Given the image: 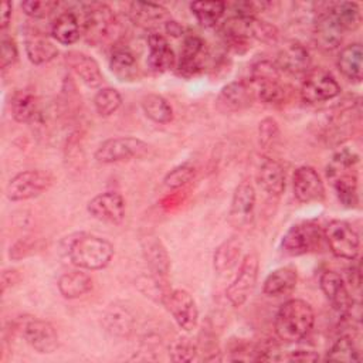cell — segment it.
I'll list each match as a JSON object with an SVG mask.
<instances>
[{"label": "cell", "mask_w": 363, "mask_h": 363, "mask_svg": "<svg viewBox=\"0 0 363 363\" xmlns=\"http://www.w3.org/2000/svg\"><path fill=\"white\" fill-rule=\"evenodd\" d=\"M337 79L323 68H311L301 84V99L306 104L315 105L335 99L340 94Z\"/></svg>", "instance_id": "30bf717a"}, {"label": "cell", "mask_w": 363, "mask_h": 363, "mask_svg": "<svg viewBox=\"0 0 363 363\" xmlns=\"http://www.w3.org/2000/svg\"><path fill=\"white\" fill-rule=\"evenodd\" d=\"M251 82H265V81H281V71L277 64L271 60H258L251 65L250 69Z\"/></svg>", "instance_id": "7bdbcfd3"}, {"label": "cell", "mask_w": 363, "mask_h": 363, "mask_svg": "<svg viewBox=\"0 0 363 363\" xmlns=\"http://www.w3.org/2000/svg\"><path fill=\"white\" fill-rule=\"evenodd\" d=\"M143 113L156 123H169L173 119V108L166 98L157 94H147L142 98Z\"/></svg>", "instance_id": "74e56055"}, {"label": "cell", "mask_w": 363, "mask_h": 363, "mask_svg": "<svg viewBox=\"0 0 363 363\" xmlns=\"http://www.w3.org/2000/svg\"><path fill=\"white\" fill-rule=\"evenodd\" d=\"M298 282V272L294 267L285 265L271 271L264 279L262 291L268 296H281L289 294Z\"/></svg>", "instance_id": "f546056e"}, {"label": "cell", "mask_w": 363, "mask_h": 363, "mask_svg": "<svg viewBox=\"0 0 363 363\" xmlns=\"http://www.w3.org/2000/svg\"><path fill=\"white\" fill-rule=\"evenodd\" d=\"M24 50L27 58L35 65L50 62L58 55L57 45L41 33L27 34L24 40Z\"/></svg>", "instance_id": "4dcf8cb0"}, {"label": "cell", "mask_w": 363, "mask_h": 363, "mask_svg": "<svg viewBox=\"0 0 363 363\" xmlns=\"http://www.w3.org/2000/svg\"><path fill=\"white\" fill-rule=\"evenodd\" d=\"M102 323L105 330H108L111 335L118 337H128L133 329L135 320L126 308L122 305H112L105 311Z\"/></svg>", "instance_id": "836d02e7"}, {"label": "cell", "mask_w": 363, "mask_h": 363, "mask_svg": "<svg viewBox=\"0 0 363 363\" xmlns=\"http://www.w3.org/2000/svg\"><path fill=\"white\" fill-rule=\"evenodd\" d=\"M323 238V230L315 221H299L292 224L281 240V250L291 257L315 251Z\"/></svg>", "instance_id": "52a82bcc"}, {"label": "cell", "mask_w": 363, "mask_h": 363, "mask_svg": "<svg viewBox=\"0 0 363 363\" xmlns=\"http://www.w3.org/2000/svg\"><path fill=\"white\" fill-rule=\"evenodd\" d=\"M18 58V50L17 44L10 37L1 38V55H0V67L1 69H6L7 67H11Z\"/></svg>", "instance_id": "c3c4849f"}, {"label": "cell", "mask_w": 363, "mask_h": 363, "mask_svg": "<svg viewBox=\"0 0 363 363\" xmlns=\"http://www.w3.org/2000/svg\"><path fill=\"white\" fill-rule=\"evenodd\" d=\"M329 10L340 24L343 31H356L362 24L360 7L354 1L330 3Z\"/></svg>", "instance_id": "d590c367"}, {"label": "cell", "mask_w": 363, "mask_h": 363, "mask_svg": "<svg viewBox=\"0 0 363 363\" xmlns=\"http://www.w3.org/2000/svg\"><path fill=\"white\" fill-rule=\"evenodd\" d=\"M224 38L257 40L264 44H275L279 38L278 28L268 21L252 16H231L221 24Z\"/></svg>", "instance_id": "5b68a950"}, {"label": "cell", "mask_w": 363, "mask_h": 363, "mask_svg": "<svg viewBox=\"0 0 363 363\" xmlns=\"http://www.w3.org/2000/svg\"><path fill=\"white\" fill-rule=\"evenodd\" d=\"M257 182L267 194L274 197L281 196L286 186V173L284 166L275 159L265 157L258 167Z\"/></svg>", "instance_id": "4316f807"}, {"label": "cell", "mask_w": 363, "mask_h": 363, "mask_svg": "<svg viewBox=\"0 0 363 363\" xmlns=\"http://www.w3.org/2000/svg\"><path fill=\"white\" fill-rule=\"evenodd\" d=\"M20 6L26 16L41 20L54 13L58 9L60 3L55 0H26Z\"/></svg>", "instance_id": "bcb514c9"}, {"label": "cell", "mask_w": 363, "mask_h": 363, "mask_svg": "<svg viewBox=\"0 0 363 363\" xmlns=\"http://www.w3.org/2000/svg\"><path fill=\"white\" fill-rule=\"evenodd\" d=\"M10 111L14 121L20 123L31 122L38 115V99L30 89H17L10 99Z\"/></svg>", "instance_id": "d6a6232c"}, {"label": "cell", "mask_w": 363, "mask_h": 363, "mask_svg": "<svg viewBox=\"0 0 363 363\" xmlns=\"http://www.w3.org/2000/svg\"><path fill=\"white\" fill-rule=\"evenodd\" d=\"M109 68L119 81H132L136 78L138 64L135 55L126 48H116L109 60Z\"/></svg>", "instance_id": "8d00e7d4"}, {"label": "cell", "mask_w": 363, "mask_h": 363, "mask_svg": "<svg viewBox=\"0 0 363 363\" xmlns=\"http://www.w3.org/2000/svg\"><path fill=\"white\" fill-rule=\"evenodd\" d=\"M142 255L152 275L166 279L170 271V257L166 247L156 235H147L140 241Z\"/></svg>", "instance_id": "484cf974"}, {"label": "cell", "mask_w": 363, "mask_h": 363, "mask_svg": "<svg viewBox=\"0 0 363 363\" xmlns=\"http://www.w3.org/2000/svg\"><path fill=\"white\" fill-rule=\"evenodd\" d=\"M149 145L135 136H119L104 140L95 150L94 157L104 164L128 162L147 153Z\"/></svg>", "instance_id": "9c48e42d"}, {"label": "cell", "mask_w": 363, "mask_h": 363, "mask_svg": "<svg viewBox=\"0 0 363 363\" xmlns=\"http://www.w3.org/2000/svg\"><path fill=\"white\" fill-rule=\"evenodd\" d=\"M343 28L336 21L329 10H322L318 13L313 23V41L318 48L323 51H333L340 47L343 41Z\"/></svg>", "instance_id": "ffe728a7"}, {"label": "cell", "mask_w": 363, "mask_h": 363, "mask_svg": "<svg viewBox=\"0 0 363 363\" xmlns=\"http://www.w3.org/2000/svg\"><path fill=\"white\" fill-rule=\"evenodd\" d=\"M162 303L173 316L177 326L186 332L196 329L199 323V308L194 298L184 289H170Z\"/></svg>", "instance_id": "4fadbf2b"}, {"label": "cell", "mask_w": 363, "mask_h": 363, "mask_svg": "<svg viewBox=\"0 0 363 363\" xmlns=\"http://www.w3.org/2000/svg\"><path fill=\"white\" fill-rule=\"evenodd\" d=\"M122 105V95L118 89L112 86H102L96 91L94 96V106L98 115L111 116Z\"/></svg>", "instance_id": "b9f144b4"}, {"label": "cell", "mask_w": 363, "mask_h": 363, "mask_svg": "<svg viewBox=\"0 0 363 363\" xmlns=\"http://www.w3.org/2000/svg\"><path fill=\"white\" fill-rule=\"evenodd\" d=\"M82 34V24L72 11L60 13L51 23V35L52 38L62 44L71 45L79 40Z\"/></svg>", "instance_id": "f1b7e54d"}, {"label": "cell", "mask_w": 363, "mask_h": 363, "mask_svg": "<svg viewBox=\"0 0 363 363\" xmlns=\"http://www.w3.org/2000/svg\"><path fill=\"white\" fill-rule=\"evenodd\" d=\"M330 252L342 259L354 261L360 251V238L350 223L345 220H330L323 228Z\"/></svg>", "instance_id": "ba28073f"}, {"label": "cell", "mask_w": 363, "mask_h": 363, "mask_svg": "<svg viewBox=\"0 0 363 363\" xmlns=\"http://www.w3.org/2000/svg\"><path fill=\"white\" fill-rule=\"evenodd\" d=\"M241 250H242V242L238 237H231L228 240H225L224 242H221L213 255V265L214 269L218 274H224L231 271L241 255Z\"/></svg>", "instance_id": "e575fe53"}, {"label": "cell", "mask_w": 363, "mask_h": 363, "mask_svg": "<svg viewBox=\"0 0 363 363\" xmlns=\"http://www.w3.org/2000/svg\"><path fill=\"white\" fill-rule=\"evenodd\" d=\"M279 126L272 116L264 118L258 123V145L261 149H272L279 140Z\"/></svg>", "instance_id": "ee69618b"}, {"label": "cell", "mask_w": 363, "mask_h": 363, "mask_svg": "<svg viewBox=\"0 0 363 363\" xmlns=\"http://www.w3.org/2000/svg\"><path fill=\"white\" fill-rule=\"evenodd\" d=\"M337 68L350 82L360 84L363 78V48L360 43H352L343 47L337 55Z\"/></svg>", "instance_id": "83f0119b"}, {"label": "cell", "mask_w": 363, "mask_h": 363, "mask_svg": "<svg viewBox=\"0 0 363 363\" xmlns=\"http://www.w3.org/2000/svg\"><path fill=\"white\" fill-rule=\"evenodd\" d=\"M251 82V81H250ZM255 98L267 105H279L284 104L288 98V86L281 81H265V82H251Z\"/></svg>", "instance_id": "60d3db41"}, {"label": "cell", "mask_w": 363, "mask_h": 363, "mask_svg": "<svg viewBox=\"0 0 363 363\" xmlns=\"http://www.w3.org/2000/svg\"><path fill=\"white\" fill-rule=\"evenodd\" d=\"M54 183L48 170L28 169L13 176L6 186V197L10 201H24L45 193Z\"/></svg>", "instance_id": "8992f818"}, {"label": "cell", "mask_w": 363, "mask_h": 363, "mask_svg": "<svg viewBox=\"0 0 363 363\" xmlns=\"http://www.w3.org/2000/svg\"><path fill=\"white\" fill-rule=\"evenodd\" d=\"M82 13V35L89 44L101 45L116 34L119 21L106 3H86Z\"/></svg>", "instance_id": "277c9868"}, {"label": "cell", "mask_w": 363, "mask_h": 363, "mask_svg": "<svg viewBox=\"0 0 363 363\" xmlns=\"http://www.w3.org/2000/svg\"><path fill=\"white\" fill-rule=\"evenodd\" d=\"M204 54L206 44L203 38L191 33L184 34L179 61L176 62L179 74L183 77H193L197 72H200L203 68Z\"/></svg>", "instance_id": "44dd1931"}, {"label": "cell", "mask_w": 363, "mask_h": 363, "mask_svg": "<svg viewBox=\"0 0 363 363\" xmlns=\"http://www.w3.org/2000/svg\"><path fill=\"white\" fill-rule=\"evenodd\" d=\"M255 99V91L251 82L238 79L221 88L216 101V106L224 113L240 112L250 108Z\"/></svg>", "instance_id": "2e32d148"}, {"label": "cell", "mask_w": 363, "mask_h": 363, "mask_svg": "<svg viewBox=\"0 0 363 363\" xmlns=\"http://www.w3.org/2000/svg\"><path fill=\"white\" fill-rule=\"evenodd\" d=\"M164 31L166 34H169L170 37H184V28L180 23H177L176 20H169L166 24H164Z\"/></svg>", "instance_id": "db71d44e"}, {"label": "cell", "mask_w": 363, "mask_h": 363, "mask_svg": "<svg viewBox=\"0 0 363 363\" xmlns=\"http://www.w3.org/2000/svg\"><path fill=\"white\" fill-rule=\"evenodd\" d=\"M360 122V104L352 101V104L339 108L328 121L323 139L330 146H339L352 138Z\"/></svg>", "instance_id": "8fae6325"}, {"label": "cell", "mask_w": 363, "mask_h": 363, "mask_svg": "<svg viewBox=\"0 0 363 363\" xmlns=\"http://www.w3.org/2000/svg\"><path fill=\"white\" fill-rule=\"evenodd\" d=\"M94 286L92 278L79 269H72L64 272L58 281H57V288L60 294L67 298V299H77L88 294Z\"/></svg>", "instance_id": "1f68e13d"}, {"label": "cell", "mask_w": 363, "mask_h": 363, "mask_svg": "<svg viewBox=\"0 0 363 363\" xmlns=\"http://www.w3.org/2000/svg\"><path fill=\"white\" fill-rule=\"evenodd\" d=\"M20 272L16 268H7L1 272V292L4 294L7 288L14 286L20 281Z\"/></svg>", "instance_id": "f907efd6"}, {"label": "cell", "mask_w": 363, "mask_h": 363, "mask_svg": "<svg viewBox=\"0 0 363 363\" xmlns=\"http://www.w3.org/2000/svg\"><path fill=\"white\" fill-rule=\"evenodd\" d=\"M315 312L309 302L294 298L284 302L274 320L275 335L279 340L286 343H296L302 340L313 328Z\"/></svg>", "instance_id": "7a4b0ae2"}, {"label": "cell", "mask_w": 363, "mask_h": 363, "mask_svg": "<svg viewBox=\"0 0 363 363\" xmlns=\"http://www.w3.org/2000/svg\"><path fill=\"white\" fill-rule=\"evenodd\" d=\"M325 359L330 362L352 363L360 362V353L359 349L356 347L353 337L350 335H342L332 343V346L326 352Z\"/></svg>", "instance_id": "ab89813d"}, {"label": "cell", "mask_w": 363, "mask_h": 363, "mask_svg": "<svg viewBox=\"0 0 363 363\" xmlns=\"http://www.w3.org/2000/svg\"><path fill=\"white\" fill-rule=\"evenodd\" d=\"M288 360H298V362H313L319 359V354L313 350H294L289 352V356L285 357Z\"/></svg>", "instance_id": "816d5d0a"}, {"label": "cell", "mask_w": 363, "mask_h": 363, "mask_svg": "<svg viewBox=\"0 0 363 363\" xmlns=\"http://www.w3.org/2000/svg\"><path fill=\"white\" fill-rule=\"evenodd\" d=\"M35 244H37V240L26 237L23 240L17 241L13 247H10V254L9 255H10L11 259H21V258L34 252Z\"/></svg>", "instance_id": "681fc988"}, {"label": "cell", "mask_w": 363, "mask_h": 363, "mask_svg": "<svg viewBox=\"0 0 363 363\" xmlns=\"http://www.w3.org/2000/svg\"><path fill=\"white\" fill-rule=\"evenodd\" d=\"M255 199L257 196L252 183L248 179L241 180L233 193L228 213V221L234 227L242 228L251 223L255 207Z\"/></svg>", "instance_id": "e0dca14e"}, {"label": "cell", "mask_w": 363, "mask_h": 363, "mask_svg": "<svg viewBox=\"0 0 363 363\" xmlns=\"http://www.w3.org/2000/svg\"><path fill=\"white\" fill-rule=\"evenodd\" d=\"M294 196L301 203L320 201L325 197V184L312 166H299L292 176Z\"/></svg>", "instance_id": "ac0fdd59"}, {"label": "cell", "mask_w": 363, "mask_h": 363, "mask_svg": "<svg viewBox=\"0 0 363 363\" xmlns=\"http://www.w3.org/2000/svg\"><path fill=\"white\" fill-rule=\"evenodd\" d=\"M227 3L221 0H214V1H193L190 4V10L196 20L200 23L203 27H214L221 17L224 16Z\"/></svg>", "instance_id": "f35d334b"}, {"label": "cell", "mask_w": 363, "mask_h": 363, "mask_svg": "<svg viewBox=\"0 0 363 363\" xmlns=\"http://www.w3.org/2000/svg\"><path fill=\"white\" fill-rule=\"evenodd\" d=\"M20 332L27 345L37 353L50 354L58 347V333L48 320L26 318L20 325Z\"/></svg>", "instance_id": "5bb4252c"}, {"label": "cell", "mask_w": 363, "mask_h": 363, "mask_svg": "<svg viewBox=\"0 0 363 363\" xmlns=\"http://www.w3.org/2000/svg\"><path fill=\"white\" fill-rule=\"evenodd\" d=\"M196 174V169L191 163H182L173 167L163 179V183L169 189H180L191 182Z\"/></svg>", "instance_id": "f6af8a7d"}, {"label": "cell", "mask_w": 363, "mask_h": 363, "mask_svg": "<svg viewBox=\"0 0 363 363\" xmlns=\"http://www.w3.org/2000/svg\"><path fill=\"white\" fill-rule=\"evenodd\" d=\"M113 257V245L104 237L79 234L68 245V258L77 268L96 271L109 265Z\"/></svg>", "instance_id": "3957f363"}, {"label": "cell", "mask_w": 363, "mask_h": 363, "mask_svg": "<svg viewBox=\"0 0 363 363\" xmlns=\"http://www.w3.org/2000/svg\"><path fill=\"white\" fill-rule=\"evenodd\" d=\"M258 269H259L258 255L255 252L245 254L240 264L235 278L225 289V296L234 308H240L247 302L248 296L251 295L257 284Z\"/></svg>", "instance_id": "7c38bea8"}, {"label": "cell", "mask_w": 363, "mask_h": 363, "mask_svg": "<svg viewBox=\"0 0 363 363\" xmlns=\"http://www.w3.org/2000/svg\"><path fill=\"white\" fill-rule=\"evenodd\" d=\"M129 20L142 28L152 30L159 26H163L170 20L169 10L157 3L149 1H132L128 4L126 11Z\"/></svg>", "instance_id": "7402d4cb"}, {"label": "cell", "mask_w": 363, "mask_h": 363, "mask_svg": "<svg viewBox=\"0 0 363 363\" xmlns=\"http://www.w3.org/2000/svg\"><path fill=\"white\" fill-rule=\"evenodd\" d=\"M147 47H149L147 67L150 68V71L162 74L176 67L177 61H176L174 51L172 50L167 38L163 34L157 31H152L147 35Z\"/></svg>", "instance_id": "d4e9b609"}, {"label": "cell", "mask_w": 363, "mask_h": 363, "mask_svg": "<svg viewBox=\"0 0 363 363\" xmlns=\"http://www.w3.org/2000/svg\"><path fill=\"white\" fill-rule=\"evenodd\" d=\"M88 213L98 221L121 224L125 218V199L119 191H104L88 201Z\"/></svg>", "instance_id": "9a60e30c"}, {"label": "cell", "mask_w": 363, "mask_h": 363, "mask_svg": "<svg viewBox=\"0 0 363 363\" xmlns=\"http://www.w3.org/2000/svg\"><path fill=\"white\" fill-rule=\"evenodd\" d=\"M197 354V345L190 337H180L172 346L173 362H191Z\"/></svg>", "instance_id": "7dc6e473"}, {"label": "cell", "mask_w": 363, "mask_h": 363, "mask_svg": "<svg viewBox=\"0 0 363 363\" xmlns=\"http://www.w3.org/2000/svg\"><path fill=\"white\" fill-rule=\"evenodd\" d=\"M65 65L89 88H98L104 82V74L99 64L91 55L82 51H68L64 55Z\"/></svg>", "instance_id": "603a6c76"}, {"label": "cell", "mask_w": 363, "mask_h": 363, "mask_svg": "<svg viewBox=\"0 0 363 363\" xmlns=\"http://www.w3.org/2000/svg\"><path fill=\"white\" fill-rule=\"evenodd\" d=\"M359 156L350 149L337 150L326 166V177L337 196L340 204L354 208L359 204L356 164Z\"/></svg>", "instance_id": "6da1fadb"}, {"label": "cell", "mask_w": 363, "mask_h": 363, "mask_svg": "<svg viewBox=\"0 0 363 363\" xmlns=\"http://www.w3.org/2000/svg\"><path fill=\"white\" fill-rule=\"evenodd\" d=\"M274 62L281 72H286L291 75H305L311 69L312 58L309 50L303 44L291 40L279 48Z\"/></svg>", "instance_id": "d6986e66"}, {"label": "cell", "mask_w": 363, "mask_h": 363, "mask_svg": "<svg viewBox=\"0 0 363 363\" xmlns=\"http://www.w3.org/2000/svg\"><path fill=\"white\" fill-rule=\"evenodd\" d=\"M11 13H13V6L10 1H3L1 3V11H0V30L4 31L10 21H11Z\"/></svg>", "instance_id": "f5cc1de1"}, {"label": "cell", "mask_w": 363, "mask_h": 363, "mask_svg": "<svg viewBox=\"0 0 363 363\" xmlns=\"http://www.w3.org/2000/svg\"><path fill=\"white\" fill-rule=\"evenodd\" d=\"M319 286L332 306L342 315H345L354 302L346 288L343 278L336 271H323L319 277Z\"/></svg>", "instance_id": "cb8c5ba5"}]
</instances>
